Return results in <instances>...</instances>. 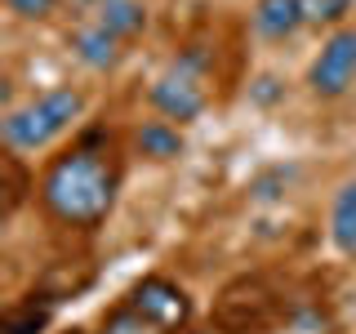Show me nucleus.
<instances>
[{
	"instance_id": "f257e3e1",
	"label": "nucleus",
	"mask_w": 356,
	"mask_h": 334,
	"mask_svg": "<svg viewBox=\"0 0 356 334\" xmlns=\"http://www.w3.org/2000/svg\"><path fill=\"white\" fill-rule=\"evenodd\" d=\"M120 187V148L107 129H85L36 178L40 209L63 228L94 232L111 214Z\"/></svg>"
},
{
	"instance_id": "f03ea898",
	"label": "nucleus",
	"mask_w": 356,
	"mask_h": 334,
	"mask_svg": "<svg viewBox=\"0 0 356 334\" xmlns=\"http://www.w3.org/2000/svg\"><path fill=\"white\" fill-rule=\"evenodd\" d=\"M81 111H85V94H81V89H72V85L44 89V94L31 98V103L5 111V120H0L5 148L9 152H40V148H49L58 134H67L76 125Z\"/></svg>"
},
{
	"instance_id": "7ed1b4c3",
	"label": "nucleus",
	"mask_w": 356,
	"mask_h": 334,
	"mask_svg": "<svg viewBox=\"0 0 356 334\" xmlns=\"http://www.w3.org/2000/svg\"><path fill=\"white\" fill-rule=\"evenodd\" d=\"M147 103L161 111L165 120H196L200 111L209 103V85H205V67H200L196 54H183V58H174L165 67L161 76L152 81L147 89Z\"/></svg>"
},
{
	"instance_id": "20e7f679",
	"label": "nucleus",
	"mask_w": 356,
	"mask_h": 334,
	"mask_svg": "<svg viewBox=\"0 0 356 334\" xmlns=\"http://www.w3.org/2000/svg\"><path fill=\"white\" fill-rule=\"evenodd\" d=\"M307 85L316 98H339L356 85V27H343L321 45L307 67Z\"/></svg>"
},
{
	"instance_id": "39448f33",
	"label": "nucleus",
	"mask_w": 356,
	"mask_h": 334,
	"mask_svg": "<svg viewBox=\"0 0 356 334\" xmlns=\"http://www.w3.org/2000/svg\"><path fill=\"white\" fill-rule=\"evenodd\" d=\"M125 303L134 312H143V317H147L161 334H178V330L187 326V317H192L187 294L174 281H165V276H147V281H138V285L129 289Z\"/></svg>"
},
{
	"instance_id": "423d86ee",
	"label": "nucleus",
	"mask_w": 356,
	"mask_h": 334,
	"mask_svg": "<svg viewBox=\"0 0 356 334\" xmlns=\"http://www.w3.org/2000/svg\"><path fill=\"white\" fill-rule=\"evenodd\" d=\"M250 22L263 40H289L298 27H307V14H303V0H259Z\"/></svg>"
},
{
	"instance_id": "0eeeda50",
	"label": "nucleus",
	"mask_w": 356,
	"mask_h": 334,
	"mask_svg": "<svg viewBox=\"0 0 356 334\" xmlns=\"http://www.w3.org/2000/svg\"><path fill=\"white\" fill-rule=\"evenodd\" d=\"M120 45H125V40H116L107 27H98V22H85V27H76V31H72V54H76V58H81L85 67H98V72L116 67Z\"/></svg>"
},
{
	"instance_id": "6e6552de",
	"label": "nucleus",
	"mask_w": 356,
	"mask_h": 334,
	"mask_svg": "<svg viewBox=\"0 0 356 334\" xmlns=\"http://www.w3.org/2000/svg\"><path fill=\"white\" fill-rule=\"evenodd\" d=\"M54 303H58L54 294H27V299H18V303H9L5 321H0V334H40L49 326Z\"/></svg>"
},
{
	"instance_id": "1a4fd4ad",
	"label": "nucleus",
	"mask_w": 356,
	"mask_h": 334,
	"mask_svg": "<svg viewBox=\"0 0 356 334\" xmlns=\"http://www.w3.org/2000/svg\"><path fill=\"white\" fill-rule=\"evenodd\" d=\"M94 22L107 27L116 40H134L143 27H147V9L138 0H107L103 9H94Z\"/></svg>"
},
{
	"instance_id": "9d476101",
	"label": "nucleus",
	"mask_w": 356,
	"mask_h": 334,
	"mask_svg": "<svg viewBox=\"0 0 356 334\" xmlns=\"http://www.w3.org/2000/svg\"><path fill=\"white\" fill-rule=\"evenodd\" d=\"M330 241L343 254H356V183H343L330 205Z\"/></svg>"
},
{
	"instance_id": "9b49d317",
	"label": "nucleus",
	"mask_w": 356,
	"mask_h": 334,
	"mask_svg": "<svg viewBox=\"0 0 356 334\" xmlns=\"http://www.w3.org/2000/svg\"><path fill=\"white\" fill-rule=\"evenodd\" d=\"M134 143H138V152L152 156V161H174V156L183 152V134H178L174 120H147V125H138Z\"/></svg>"
},
{
	"instance_id": "f8f14e48",
	"label": "nucleus",
	"mask_w": 356,
	"mask_h": 334,
	"mask_svg": "<svg viewBox=\"0 0 356 334\" xmlns=\"http://www.w3.org/2000/svg\"><path fill=\"white\" fill-rule=\"evenodd\" d=\"M22 196H27V170H22L18 152H9V156H5V218L18 214Z\"/></svg>"
},
{
	"instance_id": "ddd939ff",
	"label": "nucleus",
	"mask_w": 356,
	"mask_h": 334,
	"mask_svg": "<svg viewBox=\"0 0 356 334\" xmlns=\"http://www.w3.org/2000/svg\"><path fill=\"white\" fill-rule=\"evenodd\" d=\"M348 9H352V0H303V14H307V22H316V27L339 22Z\"/></svg>"
},
{
	"instance_id": "4468645a",
	"label": "nucleus",
	"mask_w": 356,
	"mask_h": 334,
	"mask_svg": "<svg viewBox=\"0 0 356 334\" xmlns=\"http://www.w3.org/2000/svg\"><path fill=\"white\" fill-rule=\"evenodd\" d=\"M9 5V14H18V18H49L54 9H58V0H5Z\"/></svg>"
},
{
	"instance_id": "2eb2a0df",
	"label": "nucleus",
	"mask_w": 356,
	"mask_h": 334,
	"mask_svg": "<svg viewBox=\"0 0 356 334\" xmlns=\"http://www.w3.org/2000/svg\"><path fill=\"white\" fill-rule=\"evenodd\" d=\"M72 5H81V9H103L107 0H72Z\"/></svg>"
}]
</instances>
